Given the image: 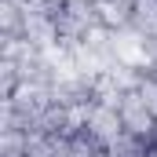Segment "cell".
Returning <instances> with one entry per match:
<instances>
[{"label":"cell","instance_id":"1","mask_svg":"<svg viewBox=\"0 0 157 157\" xmlns=\"http://www.w3.org/2000/svg\"><path fill=\"white\" fill-rule=\"evenodd\" d=\"M55 26H59V40L66 44H80L88 37L91 26H99V15H95V4H84V0H70L66 7L55 11Z\"/></svg>","mask_w":157,"mask_h":157},{"label":"cell","instance_id":"2","mask_svg":"<svg viewBox=\"0 0 157 157\" xmlns=\"http://www.w3.org/2000/svg\"><path fill=\"white\" fill-rule=\"evenodd\" d=\"M121 121H124V132L128 135H135V139H143V143H154L157 135V117L146 110V102L139 99V91H124V99H121Z\"/></svg>","mask_w":157,"mask_h":157},{"label":"cell","instance_id":"3","mask_svg":"<svg viewBox=\"0 0 157 157\" xmlns=\"http://www.w3.org/2000/svg\"><path fill=\"white\" fill-rule=\"evenodd\" d=\"M88 135L99 143V146H110L124 135V121H121V110L117 106H102L95 102L91 106V117H88Z\"/></svg>","mask_w":157,"mask_h":157},{"label":"cell","instance_id":"4","mask_svg":"<svg viewBox=\"0 0 157 157\" xmlns=\"http://www.w3.org/2000/svg\"><path fill=\"white\" fill-rule=\"evenodd\" d=\"M95 15H99V22L106 26V29H128L132 26V7L128 4H117V0H99L95 4Z\"/></svg>","mask_w":157,"mask_h":157},{"label":"cell","instance_id":"5","mask_svg":"<svg viewBox=\"0 0 157 157\" xmlns=\"http://www.w3.org/2000/svg\"><path fill=\"white\" fill-rule=\"evenodd\" d=\"M26 157H66V135L29 132V150H26Z\"/></svg>","mask_w":157,"mask_h":157},{"label":"cell","instance_id":"6","mask_svg":"<svg viewBox=\"0 0 157 157\" xmlns=\"http://www.w3.org/2000/svg\"><path fill=\"white\" fill-rule=\"evenodd\" d=\"M132 29H139L143 37H157V0L132 4Z\"/></svg>","mask_w":157,"mask_h":157},{"label":"cell","instance_id":"7","mask_svg":"<svg viewBox=\"0 0 157 157\" xmlns=\"http://www.w3.org/2000/svg\"><path fill=\"white\" fill-rule=\"evenodd\" d=\"M29 150V132L15 128V132H0V157H26Z\"/></svg>","mask_w":157,"mask_h":157},{"label":"cell","instance_id":"8","mask_svg":"<svg viewBox=\"0 0 157 157\" xmlns=\"http://www.w3.org/2000/svg\"><path fill=\"white\" fill-rule=\"evenodd\" d=\"M99 143L88 135V132H80V135H70L66 139V157H99Z\"/></svg>","mask_w":157,"mask_h":157},{"label":"cell","instance_id":"9","mask_svg":"<svg viewBox=\"0 0 157 157\" xmlns=\"http://www.w3.org/2000/svg\"><path fill=\"white\" fill-rule=\"evenodd\" d=\"M135 91H139V99L146 102V110H150V113L157 117V73H143Z\"/></svg>","mask_w":157,"mask_h":157},{"label":"cell","instance_id":"10","mask_svg":"<svg viewBox=\"0 0 157 157\" xmlns=\"http://www.w3.org/2000/svg\"><path fill=\"white\" fill-rule=\"evenodd\" d=\"M117 4H128V7H132V4H135V0H117Z\"/></svg>","mask_w":157,"mask_h":157},{"label":"cell","instance_id":"11","mask_svg":"<svg viewBox=\"0 0 157 157\" xmlns=\"http://www.w3.org/2000/svg\"><path fill=\"white\" fill-rule=\"evenodd\" d=\"M84 4H99V0H84Z\"/></svg>","mask_w":157,"mask_h":157}]
</instances>
